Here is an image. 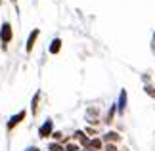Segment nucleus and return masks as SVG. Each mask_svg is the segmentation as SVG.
<instances>
[{"mask_svg": "<svg viewBox=\"0 0 155 151\" xmlns=\"http://www.w3.org/2000/svg\"><path fill=\"white\" fill-rule=\"evenodd\" d=\"M104 140H102V136H96V138H90V143H88V147L86 149H94V151H104Z\"/></svg>", "mask_w": 155, "mask_h": 151, "instance_id": "9d476101", "label": "nucleus"}, {"mask_svg": "<svg viewBox=\"0 0 155 151\" xmlns=\"http://www.w3.org/2000/svg\"><path fill=\"white\" fill-rule=\"evenodd\" d=\"M2 4H4V0H0V6H2Z\"/></svg>", "mask_w": 155, "mask_h": 151, "instance_id": "412c9836", "label": "nucleus"}, {"mask_svg": "<svg viewBox=\"0 0 155 151\" xmlns=\"http://www.w3.org/2000/svg\"><path fill=\"white\" fill-rule=\"evenodd\" d=\"M54 132V120L52 119H46L42 124L38 126V138L40 140H46V138H50Z\"/></svg>", "mask_w": 155, "mask_h": 151, "instance_id": "7ed1b4c3", "label": "nucleus"}, {"mask_svg": "<svg viewBox=\"0 0 155 151\" xmlns=\"http://www.w3.org/2000/svg\"><path fill=\"white\" fill-rule=\"evenodd\" d=\"M46 149L48 151H65V143L63 142H50Z\"/></svg>", "mask_w": 155, "mask_h": 151, "instance_id": "f8f14e48", "label": "nucleus"}, {"mask_svg": "<svg viewBox=\"0 0 155 151\" xmlns=\"http://www.w3.org/2000/svg\"><path fill=\"white\" fill-rule=\"evenodd\" d=\"M86 115H88V117H92V115H94V117H98V115H100V109H98V107H88Z\"/></svg>", "mask_w": 155, "mask_h": 151, "instance_id": "f3484780", "label": "nucleus"}, {"mask_svg": "<svg viewBox=\"0 0 155 151\" xmlns=\"http://www.w3.org/2000/svg\"><path fill=\"white\" fill-rule=\"evenodd\" d=\"M84 132H86V136H90V138H96V136H98V130H96V126H86V128H84Z\"/></svg>", "mask_w": 155, "mask_h": 151, "instance_id": "dca6fc26", "label": "nucleus"}, {"mask_svg": "<svg viewBox=\"0 0 155 151\" xmlns=\"http://www.w3.org/2000/svg\"><path fill=\"white\" fill-rule=\"evenodd\" d=\"M115 103H117V115H124V111H127V103H128V92L124 88H121Z\"/></svg>", "mask_w": 155, "mask_h": 151, "instance_id": "20e7f679", "label": "nucleus"}, {"mask_svg": "<svg viewBox=\"0 0 155 151\" xmlns=\"http://www.w3.org/2000/svg\"><path fill=\"white\" fill-rule=\"evenodd\" d=\"M115 115H117V103H111L109 111L105 113V119H104V123H105V124H111L113 120H115Z\"/></svg>", "mask_w": 155, "mask_h": 151, "instance_id": "9b49d317", "label": "nucleus"}, {"mask_svg": "<svg viewBox=\"0 0 155 151\" xmlns=\"http://www.w3.org/2000/svg\"><path fill=\"white\" fill-rule=\"evenodd\" d=\"M14 40V27H12L10 21H2L0 25V46H2V52L8 50V44Z\"/></svg>", "mask_w": 155, "mask_h": 151, "instance_id": "f257e3e1", "label": "nucleus"}, {"mask_svg": "<svg viewBox=\"0 0 155 151\" xmlns=\"http://www.w3.org/2000/svg\"><path fill=\"white\" fill-rule=\"evenodd\" d=\"M81 149L82 147L77 142H67V143H65V151H81Z\"/></svg>", "mask_w": 155, "mask_h": 151, "instance_id": "ddd939ff", "label": "nucleus"}, {"mask_svg": "<svg viewBox=\"0 0 155 151\" xmlns=\"http://www.w3.org/2000/svg\"><path fill=\"white\" fill-rule=\"evenodd\" d=\"M38 37H40V29H33V31L29 33L27 42H25V52H27V54H31V52H33V48H35V44H37Z\"/></svg>", "mask_w": 155, "mask_h": 151, "instance_id": "39448f33", "label": "nucleus"}, {"mask_svg": "<svg viewBox=\"0 0 155 151\" xmlns=\"http://www.w3.org/2000/svg\"><path fill=\"white\" fill-rule=\"evenodd\" d=\"M144 92L150 96L151 100H155V86L153 84H144Z\"/></svg>", "mask_w": 155, "mask_h": 151, "instance_id": "4468645a", "label": "nucleus"}, {"mask_svg": "<svg viewBox=\"0 0 155 151\" xmlns=\"http://www.w3.org/2000/svg\"><path fill=\"white\" fill-rule=\"evenodd\" d=\"M153 42H155V33H153Z\"/></svg>", "mask_w": 155, "mask_h": 151, "instance_id": "4be33fe9", "label": "nucleus"}, {"mask_svg": "<svg viewBox=\"0 0 155 151\" xmlns=\"http://www.w3.org/2000/svg\"><path fill=\"white\" fill-rule=\"evenodd\" d=\"M25 151H40V149H38V147H37V146H31V147H27V149H25Z\"/></svg>", "mask_w": 155, "mask_h": 151, "instance_id": "6ab92c4d", "label": "nucleus"}, {"mask_svg": "<svg viewBox=\"0 0 155 151\" xmlns=\"http://www.w3.org/2000/svg\"><path fill=\"white\" fill-rule=\"evenodd\" d=\"M40 98H42V92H40V90H37V92H35V96H33V100H31V115H33V117H37V115H38Z\"/></svg>", "mask_w": 155, "mask_h": 151, "instance_id": "1a4fd4ad", "label": "nucleus"}, {"mask_svg": "<svg viewBox=\"0 0 155 151\" xmlns=\"http://www.w3.org/2000/svg\"><path fill=\"white\" fill-rule=\"evenodd\" d=\"M102 140H104V143H119L121 142V134L115 130H109L105 134H102Z\"/></svg>", "mask_w": 155, "mask_h": 151, "instance_id": "0eeeda50", "label": "nucleus"}, {"mask_svg": "<svg viewBox=\"0 0 155 151\" xmlns=\"http://www.w3.org/2000/svg\"><path fill=\"white\" fill-rule=\"evenodd\" d=\"M50 138H52V142H63V132H59V130H54Z\"/></svg>", "mask_w": 155, "mask_h": 151, "instance_id": "2eb2a0df", "label": "nucleus"}, {"mask_svg": "<svg viewBox=\"0 0 155 151\" xmlns=\"http://www.w3.org/2000/svg\"><path fill=\"white\" fill-rule=\"evenodd\" d=\"M25 119H27V109H21V111H17L15 115H12V117H10V120L6 123V130H8V132L15 130V128H17V126H19V124H21Z\"/></svg>", "mask_w": 155, "mask_h": 151, "instance_id": "f03ea898", "label": "nucleus"}, {"mask_svg": "<svg viewBox=\"0 0 155 151\" xmlns=\"http://www.w3.org/2000/svg\"><path fill=\"white\" fill-rule=\"evenodd\" d=\"M104 151H119V147H117V143H105Z\"/></svg>", "mask_w": 155, "mask_h": 151, "instance_id": "a211bd4d", "label": "nucleus"}, {"mask_svg": "<svg viewBox=\"0 0 155 151\" xmlns=\"http://www.w3.org/2000/svg\"><path fill=\"white\" fill-rule=\"evenodd\" d=\"M10 2H12V4H14V6H17V0H10Z\"/></svg>", "mask_w": 155, "mask_h": 151, "instance_id": "aec40b11", "label": "nucleus"}, {"mask_svg": "<svg viewBox=\"0 0 155 151\" xmlns=\"http://www.w3.org/2000/svg\"><path fill=\"white\" fill-rule=\"evenodd\" d=\"M61 46H63V42H61V38H52V42H50V46H48V54L50 56H58L59 52H61Z\"/></svg>", "mask_w": 155, "mask_h": 151, "instance_id": "6e6552de", "label": "nucleus"}, {"mask_svg": "<svg viewBox=\"0 0 155 151\" xmlns=\"http://www.w3.org/2000/svg\"><path fill=\"white\" fill-rule=\"evenodd\" d=\"M73 142H77L82 149H86L88 143H90V136H86L84 130H77L75 134H73Z\"/></svg>", "mask_w": 155, "mask_h": 151, "instance_id": "423d86ee", "label": "nucleus"}]
</instances>
